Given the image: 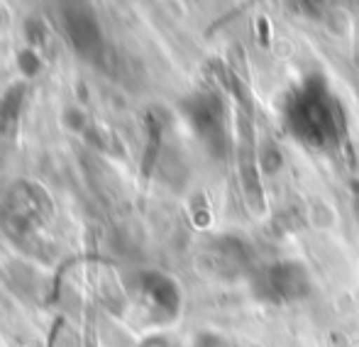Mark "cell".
<instances>
[{
    "instance_id": "obj_1",
    "label": "cell",
    "mask_w": 359,
    "mask_h": 347,
    "mask_svg": "<svg viewBox=\"0 0 359 347\" xmlns=\"http://www.w3.org/2000/svg\"><path fill=\"white\" fill-rule=\"evenodd\" d=\"M49 205L47 196L32 184H18L10 193L8 203L3 210V223L8 235L15 240H27L39 230V225L49 218Z\"/></svg>"
},
{
    "instance_id": "obj_2",
    "label": "cell",
    "mask_w": 359,
    "mask_h": 347,
    "mask_svg": "<svg viewBox=\"0 0 359 347\" xmlns=\"http://www.w3.org/2000/svg\"><path fill=\"white\" fill-rule=\"evenodd\" d=\"M64 25H67L69 39L81 54H93L100 47L98 22L81 3H69L64 10Z\"/></svg>"
},
{
    "instance_id": "obj_3",
    "label": "cell",
    "mask_w": 359,
    "mask_h": 347,
    "mask_svg": "<svg viewBox=\"0 0 359 347\" xmlns=\"http://www.w3.org/2000/svg\"><path fill=\"white\" fill-rule=\"evenodd\" d=\"M135 289H137L140 299L144 301L149 308H154V313H176V306H179V294H176V286L171 279L156 274V271H144L135 281Z\"/></svg>"
},
{
    "instance_id": "obj_4",
    "label": "cell",
    "mask_w": 359,
    "mask_h": 347,
    "mask_svg": "<svg viewBox=\"0 0 359 347\" xmlns=\"http://www.w3.org/2000/svg\"><path fill=\"white\" fill-rule=\"evenodd\" d=\"M269 289L276 291V299H296V296L306 294L308 279L303 266L298 264H281L269 271Z\"/></svg>"
},
{
    "instance_id": "obj_5",
    "label": "cell",
    "mask_w": 359,
    "mask_h": 347,
    "mask_svg": "<svg viewBox=\"0 0 359 347\" xmlns=\"http://www.w3.org/2000/svg\"><path fill=\"white\" fill-rule=\"evenodd\" d=\"M22 86L18 88H10L8 93L0 98V135H5L10 128L15 125L18 120V110H20V103H22Z\"/></svg>"
}]
</instances>
